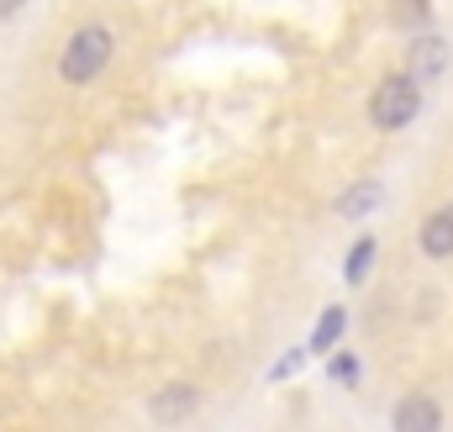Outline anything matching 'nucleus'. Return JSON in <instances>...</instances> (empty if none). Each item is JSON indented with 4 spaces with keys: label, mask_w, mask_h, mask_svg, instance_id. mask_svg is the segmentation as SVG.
<instances>
[{
    "label": "nucleus",
    "mask_w": 453,
    "mask_h": 432,
    "mask_svg": "<svg viewBox=\"0 0 453 432\" xmlns=\"http://www.w3.org/2000/svg\"><path fill=\"white\" fill-rule=\"evenodd\" d=\"M111 27H101V21H90V27H80L74 37H69V48H64V58H58V74L69 80V85H90L106 64H111Z\"/></svg>",
    "instance_id": "1"
},
{
    "label": "nucleus",
    "mask_w": 453,
    "mask_h": 432,
    "mask_svg": "<svg viewBox=\"0 0 453 432\" xmlns=\"http://www.w3.org/2000/svg\"><path fill=\"white\" fill-rule=\"evenodd\" d=\"M417 111H422V85H417L411 74H390V80H380L374 96H369V121L385 127V132L406 127Z\"/></svg>",
    "instance_id": "2"
},
{
    "label": "nucleus",
    "mask_w": 453,
    "mask_h": 432,
    "mask_svg": "<svg viewBox=\"0 0 453 432\" xmlns=\"http://www.w3.org/2000/svg\"><path fill=\"white\" fill-rule=\"evenodd\" d=\"M449 69V42L443 37H417L411 42V58H406V74L422 85V80H438Z\"/></svg>",
    "instance_id": "3"
},
{
    "label": "nucleus",
    "mask_w": 453,
    "mask_h": 432,
    "mask_svg": "<svg viewBox=\"0 0 453 432\" xmlns=\"http://www.w3.org/2000/svg\"><path fill=\"white\" fill-rule=\"evenodd\" d=\"M196 406H201L196 385H164V390H153V401H148L153 422H185V417H190Z\"/></svg>",
    "instance_id": "4"
},
{
    "label": "nucleus",
    "mask_w": 453,
    "mask_h": 432,
    "mask_svg": "<svg viewBox=\"0 0 453 432\" xmlns=\"http://www.w3.org/2000/svg\"><path fill=\"white\" fill-rule=\"evenodd\" d=\"M390 422H395V432H438L443 428V412H438V401H427V396H406V401L390 412Z\"/></svg>",
    "instance_id": "5"
},
{
    "label": "nucleus",
    "mask_w": 453,
    "mask_h": 432,
    "mask_svg": "<svg viewBox=\"0 0 453 432\" xmlns=\"http://www.w3.org/2000/svg\"><path fill=\"white\" fill-rule=\"evenodd\" d=\"M417 243H422V253H427V258H449V253H453V206H443V212L427 216Z\"/></svg>",
    "instance_id": "6"
},
{
    "label": "nucleus",
    "mask_w": 453,
    "mask_h": 432,
    "mask_svg": "<svg viewBox=\"0 0 453 432\" xmlns=\"http://www.w3.org/2000/svg\"><path fill=\"white\" fill-rule=\"evenodd\" d=\"M380 180H364V185H353V190H342L338 196V216H348V221H358V216H369L374 206H380Z\"/></svg>",
    "instance_id": "7"
},
{
    "label": "nucleus",
    "mask_w": 453,
    "mask_h": 432,
    "mask_svg": "<svg viewBox=\"0 0 453 432\" xmlns=\"http://www.w3.org/2000/svg\"><path fill=\"white\" fill-rule=\"evenodd\" d=\"M338 337H342V312H338V306H327V312H322V322H317V332H311V353L333 348Z\"/></svg>",
    "instance_id": "8"
},
{
    "label": "nucleus",
    "mask_w": 453,
    "mask_h": 432,
    "mask_svg": "<svg viewBox=\"0 0 453 432\" xmlns=\"http://www.w3.org/2000/svg\"><path fill=\"white\" fill-rule=\"evenodd\" d=\"M369 258H374V237H358V243H353V253H348V264H342L348 285H358V280L369 274Z\"/></svg>",
    "instance_id": "9"
},
{
    "label": "nucleus",
    "mask_w": 453,
    "mask_h": 432,
    "mask_svg": "<svg viewBox=\"0 0 453 432\" xmlns=\"http://www.w3.org/2000/svg\"><path fill=\"white\" fill-rule=\"evenodd\" d=\"M395 21H401V27H422V21H427V0H401V5H395Z\"/></svg>",
    "instance_id": "10"
},
{
    "label": "nucleus",
    "mask_w": 453,
    "mask_h": 432,
    "mask_svg": "<svg viewBox=\"0 0 453 432\" xmlns=\"http://www.w3.org/2000/svg\"><path fill=\"white\" fill-rule=\"evenodd\" d=\"M333 380H338V385H353V380H358V359H348V353L333 359Z\"/></svg>",
    "instance_id": "11"
},
{
    "label": "nucleus",
    "mask_w": 453,
    "mask_h": 432,
    "mask_svg": "<svg viewBox=\"0 0 453 432\" xmlns=\"http://www.w3.org/2000/svg\"><path fill=\"white\" fill-rule=\"evenodd\" d=\"M21 5H27V0H0V21H11V16H16Z\"/></svg>",
    "instance_id": "12"
}]
</instances>
